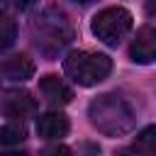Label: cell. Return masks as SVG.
<instances>
[{
    "instance_id": "cell-1",
    "label": "cell",
    "mask_w": 156,
    "mask_h": 156,
    "mask_svg": "<svg viewBox=\"0 0 156 156\" xmlns=\"http://www.w3.org/2000/svg\"><path fill=\"white\" fill-rule=\"evenodd\" d=\"M88 117H90V124L105 136L129 134L136 124V115L129 107V102L115 93H105L95 98L88 105Z\"/></svg>"
},
{
    "instance_id": "cell-2",
    "label": "cell",
    "mask_w": 156,
    "mask_h": 156,
    "mask_svg": "<svg viewBox=\"0 0 156 156\" xmlns=\"http://www.w3.org/2000/svg\"><path fill=\"white\" fill-rule=\"evenodd\" d=\"M32 37L37 49L44 56H56L61 49H66L73 39V24L68 22V17L54 7L44 10L34 22H32Z\"/></svg>"
},
{
    "instance_id": "cell-3",
    "label": "cell",
    "mask_w": 156,
    "mask_h": 156,
    "mask_svg": "<svg viewBox=\"0 0 156 156\" xmlns=\"http://www.w3.org/2000/svg\"><path fill=\"white\" fill-rule=\"evenodd\" d=\"M63 71L66 76H71L78 85H98L100 80H105L112 71V58L105 54H95V51H71L63 58Z\"/></svg>"
},
{
    "instance_id": "cell-4",
    "label": "cell",
    "mask_w": 156,
    "mask_h": 156,
    "mask_svg": "<svg viewBox=\"0 0 156 156\" xmlns=\"http://www.w3.org/2000/svg\"><path fill=\"white\" fill-rule=\"evenodd\" d=\"M90 29L93 34L107 44V46H117L129 32H132V12L119 7V5H112V7H105L100 10L93 22H90Z\"/></svg>"
},
{
    "instance_id": "cell-5",
    "label": "cell",
    "mask_w": 156,
    "mask_h": 156,
    "mask_svg": "<svg viewBox=\"0 0 156 156\" xmlns=\"http://www.w3.org/2000/svg\"><path fill=\"white\" fill-rule=\"evenodd\" d=\"M0 110L10 119H24V117L37 112V100L27 90H10V93H5V98L0 102Z\"/></svg>"
},
{
    "instance_id": "cell-6",
    "label": "cell",
    "mask_w": 156,
    "mask_h": 156,
    "mask_svg": "<svg viewBox=\"0 0 156 156\" xmlns=\"http://www.w3.org/2000/svg\"><path fill=\"white\" fill-rule=\"evenodd\" d=\"M129 58L134 63H151L156 61V27L144 24L129 46Z\"/></svg>"
},
{
    "instance_id": "cell-7",
    "label": "cell",
    "mask_w": 156,
    "mask_h": 156,
    "mask_svg": "<svg viewBox=\"0 0 156 156\" xmlns=\"http://www.w3.org/2000/svg\"><path fill=\"white\" fill-rule=\"evenodd\" d=\"M39 93H41L44 100H46L49 105H54V107H63V105H68V102L73 100V90H71L58 76H54V73L39 78Z\"/></svg>"
},
{
    "instance_id": "cell-8",
    "label": "cell",
    "mask_w": 156,
    "mask_h": 156,
    "mask_svg": "<svg viewBox=\"0 0 156 156\" xmlns=\"http://www.w3.org/2000/svg\"><path fill=\"white\" fill-rule=\"evenodd\" d=\"M0 76L5 80H12V83H22V80H29L34 76V61L27 56V54H17V56H10L0 63Z\"/></svg>"
},
{
    "instance_id": "cell-9",
    "label": "cell",
    "mask_w": 156,
    "mask_h": 156,
    "mask_svg": "<svg viewBox=\"0 0 156 156\" xmlns=\"http://www.w3.org/2000/svg\"><path fill=\"white\" fill-rule=\"evenodd\" d=\"M68 117L63 112H46L37 119V134L46 141H54V139H61L68 134Z\"/></svg>"
},
{
    "instance_id": "cell-10",
    "label": "cell",
    "mask_w": 156,
    "mask_h": 156,
    "mask_svg": "<svg viewBox=\"0 0 156 156\" xmlns=\"http://www.w3.org/2000/svg\"><path fill=\"white\" fill-rule=\"evenodd\" d=\"M15 39H17V24H15V20H10L7 15L0 12V51L10 49L15 44Z\"/></svg>"
},
{
    "instance_id": "cell-11",
    "label": "cell",
    "mask_w": 156,
    "mask_h": 156,
    "mask_svg": "<svg viewBox=\"0 0 156 156\" xmlns=\"http://www.w3.org/2000/svg\"><path fill=\"white\" fill-rule=\"evenodd\" d=\"M27 132L22 124H2L0 127V146H12V144H20L24 141Z\"/></svg>"
},
{
    "instance_id": "cell-12",
    "label": "cell",
    "mask_w": 156,
    "mask_h": 156,
    "mask_svg": "<svg viewBox=\"0 0 156 156\" xmlns=\"http://www.w3.org/2000/svg\"><path fill=\"white\" fill-rule=\"evenodd\" d=\"M134 146L141 149V151H146V154H156V124L141 129V132L136 134V144H134Z\"/></svg>"
},
{
    "instance_id": "cell-13",
    "label": "cell",
    "mask_w": 156,
    "mask_h": 156,
    "mask_svg": "<svg viewBox=\"0 0 156 156\" xmlns=\"http://www.w3.org/2000/svg\"><path fill=\"white\" fill-rule=\"evenodd\" d=\"M0 2L5 7H10V10H17V12H24V10L37 5V0H0Z\"/></svg>"
},
{
    "instance_id": "cell-14",
    "label": "cell",
    "mask_w": 156,
    "mask_h": 156,
    "mask_svg": "<svg viewBox=\"0 0 156 156\" xmlns=\"http://www.w3.org/2000/svg\"><path fill=\"white\" fill-rule=\"evenodd\" d=\"M41 156H73V154H71V149H68V146H63V144H56V146L46 149Z\"/></svg>"
},
{
    "instance_id": "cell-15",
    "label": "cell",
    "mask_w": 156,
    "mask_h": 156,
    "mask_svg": "<svg viewBox=\"0 0 156 156\" xmlns=\"http://www.w3.org/2000/svg\"><path fill=\"white\" fill-rule=\"evenodd\" d=\"M146 12L149 15H156V0H146Z\"/></svg>"
},
{
    "instance_id": "cell-16",
    "label": "cell",
    "mask_w": 156,
    "mask_h": 156,
    "mask_svg": "<svg viewBox=\"0 0 156 156\" xmlns=\"http://www.w3.org/2000/svg\"><path fill=\"white\" fill-rule=\"evenodd\" d=\"M0 156H29L27 151H5V154H0Z\"/></svg>"
},
{
    "instance_id": "cell-17",
    "label": "cell",
    "mask_w": 156,
    "mask_h": 156,
    "mask_svg": "<svg viewBox=\"0 0 156 156\" xmlns=\"http://www.w3.org/2000/svg\"><path fill=\"white\" fill-rule=\"evenodd\" d=\"M119 156H139V154H136V151H132V149H122V151H119Z\"/></svg>"
},
{
    "instance_id": "cell-18",
    "label": "cell",
    "mask_w": 156,
    "mask_h": 156,
    "mask_svg": "<svg viewBox=\"0 0 156 156\" xmlns=\"http://www.w3.org/2000/svg\"><path fill=\"white\" fill-rule=\"evenodd\" d=\"M73 2H78V5H90L93 0H73Z\"/></svg>"
}]
</instances>
